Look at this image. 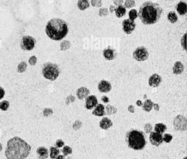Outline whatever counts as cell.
<instances>
[{"label": "cell", "instance_id": "obj_13", "mask_svg": "<svg viewBox=\"0 0 187 159\" xmlns=\"http://www.w3.org/2000/svg\"><path fill=\"white\" fill-rule=\"evenodd\" d=\"M38 159H46L48 157L49 151L46 147H38L36 151Z\"/></svg>", "mask_w": 187, "mask_h": 159}, {"label": "cell", "instance_id": "obj_22", "mask_svg": "<svg viewBox=\"0 0 187 159\" xmlns=\"http://www.w3.org/2000/svg\"><path fill=\"white\" fill-rule=\"evenodd\" d=\"M166 125L162 123H159L156 124L155 126V131L157 133H163L166 130Z\"/></svg>", "mask_w": 187, "mask_h": 159}, {"label": "cell", "instance_id": "obj_17", "mask_svg": "<svg viewBox=\"0 0 187 159\" xmlns=\"http://www.w3.org/2000/svg\"><path fill=\"white\" fill-rule=\"evenodd\" d=\"M176 8L177 12L181 16L184 15L187 12V4L184 1H180Z\"/></svg>", "mask_w": 187, "mask_h": 159}, {"label": "cell", "instance_id": "obj_20", "mask_svg": "<svg viewBox=\"0 0 187 159\" xmlns=\"http://www.w3.org/2000/svg\"><path fill=\"white\" fill-rule=\"evenodd\" d=\"M126 9L124 6L119 5L115 9V13L116 16L120 18L125 15L126 14Z\"/></svg>", "mask_w": 187, "mask_h": 159}, {"label": "cell", "instance_id": "obj_38", "mask_svg": "<svg viewBox=\"0 0 187 159\" xmlns=\"http://www.w3.org/2000/svg\"><path fill=\"white\" fill-rule=\"evenodd\" d=\"M75 99V98L74 96H73L72 95L68 96L67 98V100H66V104H69L70 103L74 102Z\"/></svg>", "mask_w": 187, "mask_h": 159}, {"label": "cell", "instance_id": "obj_45", "mask_svg": "<svg viewBox=\"0 0 187 159\" xmlns=\"http://www.w3.org/2000/svg\"><path fill=\"white\" fill-rule=\"evenodd\" d=\"M3 150V146L1 143H0V152Z\"/></svg>", "mask_w": 187, "mask_h": 159}, {"label": "cell", "instance_id": "obj_10", "mask_svg": "<svg viewBox=\"0 0 187 159\" xmlns=\"http://www.w3.org/2000/svg\"><path fill=\"white\" fill-rule=\"evenodd\" d=\"M98 104V101L96 97L94 95L89 96L86 99L85 106L88 110H91L96 106Z\"/></svg>", "mask_w": 187, "mask_h": 159}, {"label": "cell", "instance_id": "obj_9", "mask_svg": "<svg viewBox=\"0 0 187 159\" xmlns=\"http://www.w3.org/2000/svg\"><path fill=\"white\" fill-rule=\"evenodd\" d=\"M122 26L124 32L127 34H130L135 29L136 24L134 21H131L130 19H126L123 21Z\"/></svg>", "mask_w": 187, "mask_h": 159}, {"label": "cell", "instance_id": "obj_7", "mask_svg": "<svg viewBox=\"0 0 187 159\" xmlns=\"http://www.w3.org/2000/svg\"><path fill=\"white\" fill-rule=\"evenodd\" d=\"M35 40L32 37L30 36L24 37L21 42V48L26 51H31L35 47Z\"/></svg>", "mask_w": 187, "mask_h": 159}, {"label": "cell", "instance_id": "obj_28", "mask_svg": "<svg viewBox=\"0 0 187 159\" xmlns=\"http://www.w3.org/2000/svg\"><path fill=\"white\" fill-rule=\"evenodd\" d=\"M27 66V65L26 63L24 62H22V63H20L17 67V71L20 73L24 72L26 70Z\"/></svg>", "mask_w": 187, "mask_h": 159}, {"label": "cell", "instance_id": "obj_46", "mask_svg": "<svg viewBox=\"0 0 187 159\" xmlns=\"http://www.w3.org/2000/svg\"><path fill=\"white\" fill-rule=\"evenodd\" d=\"M183 159H187V157H185V158H184Z\"/></svg>", "mask_w": 187, "mask_h": 159}, {"label": "cell", "instance_id": "obj_43", "mask_svg": "<svg viewBox=\"0 0 187 159\" xmlns=\"http://www.w3.org/2000/svg\"><path fill=\"white\" fill-rule=\"evenodd\" d=\"M136 104H137V105L139 106H142L143 104L142 103L141 101H140V100H138V101H137L136 102Z\"/></svg>", "mask_w": 187, "mask_h": 159}, {"label": "cell", "instance_id": "obj_11", "mask_svg": "<svg viewBox=\"0 0 187 159\" xmlns=\"http://www.w3.org/2000/svg\"><path fill=\"white\" fill-rule=\"evenodd\" d=\"M161 81V77L157 74H155L149 78V85L150 86L155 87L159 85Z\"/></svg>", "mask_w": 187, "mask_h": 159}, {"label": "cell", "instance_id": "obj_12", "mask_svg": "<svg viewBox=\"0 0 187 159\" xmlns=\"http://www.w3.org/2000/svg\"><path fill=\"white\" fill-rule=\"evenodd\" d=\"M98 88L101 93H108L111 90V84L108 81L102 80L98 84Z\"/></svg>", "mask_w": 187, "mask_h": 159}, {"label": "cell", "instance_id": "obj_8", "mask_svg": "<svg viewBox=\"0 0 187 159\" xmlns=\"http://www.w3.org/2000/svg\"><path fill=\"white\" fill-rule=\"evenodd\" d=\"M149 140L152 145L156 147L159 146L160 145H161L163 141L162 134L153 132L151 133Z\"/></svg>", "mask_w": 187, "mask_h": 159}, {"label": "cell", "instance_id": "obj_24", "mask_svg": "<svg viewBox=\"0 0 187 159\" xmlns=\"http://www.w3.org/2000/svg\"><path fill=\"white\" fill-rule=\"evenodd\" d=\"M89 4L88 1L81 0V1H79L78 3V7L79 9L81 11H83L84 9H86L89 8Z\"/></svg>", "mask_w": 187, "mask_h": 159}, {"label": "cell", "instance_id": "obj_31", "mask_svg": "<svg viewBox=\"0 0 187 159\" xmlns=\"http://www.w3.org/2000/svg\"><path fill=\"white\" fill-rule=\"evenodd\" d=\"M62 153H63L64 156H66L68 154H72V149L70 147L67 146H65L62 149Z\"/></svg>", "mask_w": 187, "mask_h": 159}, {"label": "cell", "instance_id": "obj_41", "mask_svg": "<svg viewBox=\"0 0 187 159\" xmlns=\"http://www.w3.org/2000/svg\"><path fill=\"white\" fill-rule=\"evenodd\" d=\"M128 110L130 112L133 113L134 112V107L133 106H130L128 107Z\"/></svg>", "mask_w": 187, "mask_h": 159}, {"label": "cell", "instance_id": "obj_14", "mask_svg": "<svg viewBox=\"0 0 187 159\" xmlns=\"http://www.w3.org/2000/svg\"><path fill=\"white\" fill-rule=\"evenodd\" d=\"M103 56L107 60H113L116 57V51L113 49H107L103 51Z\"/></svg>", "mask_w": 187, "mask_h": 159}, {"label": "cell", "instance_id": "obj_6", "mask_svg": "<svg viewBox=\"0 0 187 159\" xmlns=\"http://www.w3.org/2000/svg\"><path fill=\"white\" fill-rule=\"evenodd\" d=\"M149 53L147 50L144 47H138L133 54L135 60L138 61H144L148 58Z\"/></svg>", "mask_w": 187, "mask_h": 159}, {"label": "cell", "instance_id": "obj_32", "mask_svg": "<svg viewBox=\"0 0 187 159\" xmlns=\"http://www.w3.org/2000/svg\"><path fill=\"white\" fill-rule=\"evenodd\" d=\"M173 139V136L171 134L165 133L163 137V140L166 143H169Z\"/></svg>", "mask_w": 187, "mask_h": 159}, {"label": "cell", "instance_id": "obj_44", "mask_svg": "<svg viewBox=\"0 0 187 159\" xmlns=\"http://www.w3.org/2000/svg\"><path fill=\"white\" fill-rule=\"evenodd\" d=\"M56 159H65V156L64 155H59L57 157Z\"/></svg>", "mask_w": 187, "mask_h": 159}, {"label": "cell", "instance_id": "obj_19", "mask_svg": "<svg viewBox=\"0 0 187 159\" xmlns=\"http://www.w3.org/2000/svg\"><path fill=\"white\" fill-rule=\"evenodd\" d=\"M184 70L183 64L180 62H176L173 67V73L174 74H180Z\"/></svg>", "mask_w": 187, "mask_h": 159}, {"label": "cell", "instance_id": "obj_25", "mask_svg": "<svg viewBox=\"0 0 187 159\" xmlns=\"http://www.w3.org/2000/svg\"><path fill=\"white\" fill-rule=\"evenodd\" d=\"M168 18L171 23H175L178 20V17L176 13L174 11H171L168 14Z\"/></svg>", "mask_w": 187, "mask_h": 159}, {"label": "cell", "instance_id": "obj_33", "mask_svg": "<svg viewBox=\"0 0 187 159\" xmlns=\"http://www.w3.org/2000/svg\"><path fill=\"white\" fill-rule=\"evenodd\" d=\"M53 114V111L52 109L50 108H45L43 111L44 116L45 117H48V116L51 115Z\"/></svg>", "mask_w": 187, "mask_h": 159}, {"label": "cell", "instance_id": "obj_29", "mask_svg": "<svg viewBox=\"0 0 187 159\" xmlns=\"http://www.w3.org/2000/svg\"><path fill=\"white\" fill-rule=\"evenodd\" d=\"M70 47V43L68 41H64L63 42H62L60 45L61 50L63 51L68 49Z\"/></svg>", "mask_w": 187, "mask_h": 159}, {"label": "cell", "instance_id": "obj_2", "mask_svg": "<svg viewBox=\"0 0 187 159\" xmlns=\"http://www.w3.org/2000/svg\"><path fill=\"white\" fill-rule=\"evenodd\" d=\"M162 13V8L158 4L147 1L140 6L137 16L143 24L151 25L159 20Z\"/></svg>", "mask_w": 187, "mask_h": 159}, {"label": "cell", "instance_id": "obj_15", "mask_svg": "<svg viewBox=\"0 0 187 159\" xmlns=\"http://www.w3.org/2000/svg\"><path fill=\"white\" fill-rule=\"evenodd\" d=\"M113 123L107 117L103 118L100 122V127L102 129L107 130L112 127Z\"/></svg>", "mask_w": 187, "mask_h": 159}, {"label": "cell", "instance_id": "obj_36", "mask_svg": "<svg viewBox=\"0 0 187 159\" xmlns=\"http://www.w3.org/2000/svg\"><path fill=\"white\" fill-rule=\"evenodd\" d=\"M37 57H36L35 56L31 57L29 59V63L31 65H35L37 63Z\"/></svg>", "mask_w": 187, "mask_h": 159}, {"label": "cell", "instance_id": "obj_37", "mask_svg": "<svg viewBox=\"0 0 187 159\" xmlns=\"http://www.w3.org/2000/svg\"><path fill=\"white\" fill-rule=\"evenodd\" d=\"M64 142L62 140H60V139L57 140V141H56V144H55L56 147H57L58 148L62 147L64 146Z\"/></svg>", "mask_w": 187, "mask_h": 159}, {"label": "cell", "instance_id": "obj_4", "mask_svg": "<svg viewBox=\"0 0 187 159\" xmlns=\"http://www.w3.org/2000/svg\"><path fill=\"white\" fill-rule=\"evenodd\" d=\"M126 141L129 147L134 150H142L146 145L144 133L137 130H132L127 133Z\"/></svg>", "mask_w": 187, "mask_h": 159}, {"label": "cell", "instance_id": "obj_30", "mask_svg": "<svg viewBox=\"0 0 187 159\" xmlns=\"http://www.w3.org/2000/svg\"><path fill=\"white\" fill-rule=\"evenodd\" d=\"M106 111L108 115L115 114L116 112V109L113 106L108 105L106 107Z\"/></svg>", "mask_w": 187, "mask_h": 159}, {"label": "cell", "instance_id": "obj_27", "mask_svg": "<svg viewBox=\"0 0 187 159\" xmlns=\"http://www.w3.org/2000/svg\"><path fill=\"white\" fill-rule=\"evenodd\" d=\"M129 16L130 20L131 21H134L135 19L137 18V11H136V9H131V11H130Z\"/></svg>", "mask_w": 187, "mask_h": 159}, {"label": "cell", "instance_id": "obj_40", "mask_svg": "<svg viewBox=\"0 0 187 159\" xmlns=\"http://www.w3.org/2000/svg\"><path fill=\"white\" fill-rule=\"evenodd\" d=\"M101 99L102 101V102H104V103H107L110 102V100H109V98H108L107 97H102Z\"/></svg>", "mask_w": 187, "mask_h": 159}, {"label": "cell", "instance_id": "obj_5", "mask_svg": "<svg viewBox=\"0 0 187 159\" xmlns=\"http://www.w3.org/2000/svg\"><path fill=\"white\" fill-rule=\"evenodd\" d=\"M42 73L45 78L54 81L59 77L60 70L58 65L56 64L47 63L43 65Z\"/></svg>", "mask_w": 187, "mask_h": 159}, {"label": "cell", "instance_id": "obj_18", "mask_svg": "<svg viewBox=\"0 0 187 159\" xmlns=\"http://www.w3.org/2000/svg\"><path fill=\"white\" fill-rule=\"evenodd\" d=\"M105 114L104 106L102 104H99L96 106L94 110L92 112V114L97 116H102Z\"/></svg>", "mask_w": 187, "mask_h": 159}, {"label": "cell", "instance_id": "obj_26", "mask_svg": "<svg viewBox=\"0 0 187 159\" xmlns=\"http://www.w3.org/2000/svg\"><path fill=\"white\" fill-rule=\"evenodd\" d=\"M9 107V103L7 101H3L0 103V109L2 111H6L8 110Z\"/></svg>", "mask_w": 187, "mask_h": 159}, {"label": "cell", "instance_id": "obj_16", "mask_svg": "<svg viewBox=\"0 0 187 159\" xmlns=\"http://www.w3.org/2000/svg\"><path fill=\"white\" fill-rule=\"evenodd\" d=\"M89 94V90L87 88L84 87L80 88L77 91V96L79 99H84V98L88 96Z\"/></svg>", "mask_w": 187, "mask_h": 159}, {"label": "cell", "instance_id": "obj_42", "mask_svg": "<svg viewBox=\"0 0 187 159\" xmlns=\"http://www.w3.org/2000/svg\"><path fill=\"white\" fill-rule=\"evenodd\" d=\"M153 107H154V109H155V110L156 111H159V109H160V106H159L158 104H153Z\"/></svg>", "mask_w": 187, "mask_h": 159}, {"label": "cell", "instance_id": "obj_35", "mask_svg": "<svg viewBox=\"0 0 187 159\" xmlns=\"http://www.w3.org/2000/svg\"><path fill=\"white\" fill-rule=\"evenodd\" d=\"M144 129H145V131L147 133H150L151 131L152 130V129H153V127H152V125L149 124V123L145 124V127H144Z\"/></svg>", "mask_w": 187, "mask_h": 159}, {"label": "cell", "instance_id": "obj_3", "mask_svg": "<svg viewBox=\"0 0 187 159\" xmlns=\"http://www.w3.org/2000/svg\"><path fill=\"white\" fill-rule=\"evenodd\" d=\"M46 32L49 37L53 40H61L68 33V26L62 20L52 19L47 23Z\"/></svg>", "mask_w": 187, "mask_h": 159}, {"label": "cell", "instance_id": "obj_23", "mask_svg": "<svg viewBox=\"0 0 187 159\" xmlns=\"http://www.w3.org/2000/svg\"><path fill=\"white\" fill-rule=\"evenodd\" d=\"M50 157L52 159H56L60 153L59 150L56 147H51L50 148Z\"/></svg>", "mask_w": 187, "mask_h": 159}, {"label": "cell", "instance_id": "obj_21", "mask_svg": "<svg viewBox=\"0 0 187 159\" xmlns=\"http://www.w3.org/2000/svg\"><path fill=\"white\" fill-rule=\"evenodd\" d=\"M153 106V103L152 101L150 99H147L145 101L144 104H143V109L144 111L149 112L152 110Z\"/></svg>", "mask_w": 187, "mask_h": 159}, {"label": "cell", "instance_id": "obj_39", "mask_svg": "<svg viewBox=\"0 0 187 159\" xmlns=\"http://www.w3.org/2000/svg\"><path fill=\"white\" fill-rule=\"evenodd\" d=\"M5 95V91L3 88L0 87V99H1Z\"/></svg>", "mask_w": 187, "mask_h": 159}, {"label": "cell", "instance_id": "obj_34", "mask_svg": "<svg viewBox=\"0 0 187 159\" xmlns=\"http://www.w3.org/2000/svg\"><path fill=\"white\" fill-rule=\"evenodd\" d=\"M81 125H82V123L80 121L77 120L73 124V127L74 130H78V129H80V128L81 127Z\"/></svg>", "mask_w": 187, "mask_h": 159}, {"label": "cell", "instance_id": "obj_1", "mask_svg": "<svg viewBox=\"0 0 187 159\" xmlns=\"http://www.w3.org/2000/svg\"><path fill=\"white\" fill-rule=\"evenodd\" d=\"M31 150L29 144L16 136L8 141L4 154L7 159H25L29 156Z\"/></svg>", "mask_w": 187, "mask_h": 159}]
</instances>
